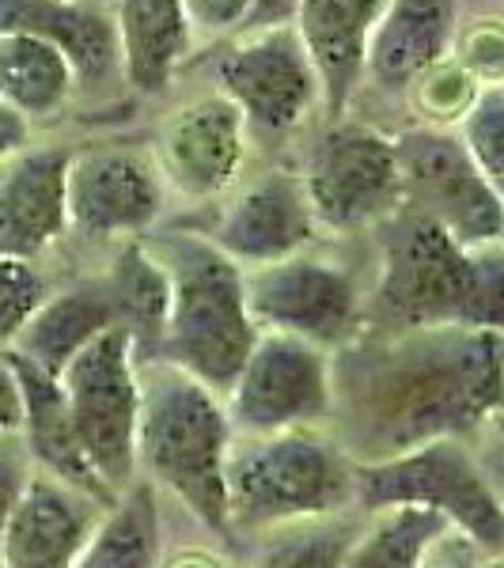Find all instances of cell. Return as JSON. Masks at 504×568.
<instances>
[{"label": "cell", "instance_id": "1", "mask_svg": "<svg viewBox=\"0 0 504 568\" xmlns=\"http://www.w3.org/2000/svg\"><path fill=\"white\" fill-rule=\"evenodd\" d=\"M334 353V414L353 463L395 459L433 439H463L504 409V334L474 326L395 329Z\"/></svg>", "mask_w": 504, "mask_h": 568}, {"label": "cell", "instance_id": "2", "mask_svg": "<svg viewBox=\"0 0 504 568\" xmlns=\"http://www.w3.org/2000/svg\"><path fill=\"white\" fill-rule=\"evenodd\" d=\"M235 433L224 398L160 356H141L137 478L152 481L216 538H232L228 519V455Z\"/></svg>", "mask_w": 504, "mask_h": 568}, {"label": "cell", "instance_id": "3", "mask_svg": "<svg viewBox=\"0 0 504 568\" xmlns=\"http://www.w3.org/2000/svg\"><path fill=\"white\" fill-rule=\"evenodd\" d=\"M149 246L171 281L168 323L152 356L224 398L259 342V326L246 311L243 270L198 232H168Z\"/></svg>", "mask_w": 504, "mask_h": 568}, {"label": "cell", "instance_id": "4", "mask_svg": "<svg viewBox=\"0 0 504 568\" xmlns=\"http://www.w3.org/2000/svg\"><path fill=\"white\" fill-rule=\"evenodd\" d=\"M356 504L353 459L326 428L235 436L228 455L232 530H285L337 519Z\"/></svg>", "mask_w": 504, "mask_h": 568}, {"label": "cell", "instance_id": "5", "mask_svg": "<svg viewBox=\"0 0 504 568\" xmlns=\"http://www.w3.org/2000/svg\"><path fill=\"white\" fill-rule=\"evenodd\" d=\"M380 227L375 300L387 323L395 329L474 326L482 284L478 246L455 243L433 216L410 205H402Z\"/></svg>", "mask_w": 504, "mask_h": 568}, {"label": "cell", "instance_id": "6", "mask_svg": "<svg viewBox=\"0 0 504 568\" xmlns=\"http://www.w3.org/2000/svg\"><path fill=\"white\" fill-rule=\"evenodd\" d=\"M353 489L364 511L414 504L485 554H504V493L463 439H433L395 459L353 463Z\"/></svg>", "mask_w": 504, "mask_h": 568}, {"label": "cell", "instance_id": "7", "mask_svg": "<svg viewBox=\"0 0 504 568\" xmlns=\"http://www.w3.org/2000/svg\"><path fill=\"white\" fill-rule=\"evenodd\" d=\"M91 470L114 497L137 481L141 417V345L130 326H110L58 375Z\"/></svg>", "mask_w": 504, "mask_h": 568}, {"label": "cell", "instance_id": "8", "mask_svg": "<svg viewBox=\"0 0 504 568\" xmlns=\"http://www.w3.org/2000/svg\"><path fill=\"white\" fill-rule=\"evenodd\" d=\"M300 182L319 227L350 235L402 209V163L395 136L361 118H330L300 163Z\"/></svg>", "mask_w": 504, "mask_h": 568}, {"label": "cell", "instance_id": "9", "mask_svg": "<svg viewBox=\"0 0 504 568\" xmlns=\"http://www.w3.org/2000/svg\"><path fill=\"white\" fill-rule=\"evenodd\" d=\"M213 88L243 114L251 141L281 144L323 106V80L296 27L243 31L213 61Z\"/></svg>", "mask_w": 504, "mask_h": 568}, {"label": "cell", "instance_id": "10", "mask_svg": "<svg viewBox=\"0 0 504 568\" xmlns=\"http://www.w3.org/2000/svg\"><path fill=\"white\" fill-rule=\"evenodd\" d=\"M246 311L254 326L292 334L319 349L342 353L361 337L364 288L345 262L319 254L315 246L285 262L243 270Z\"/></svg>", "mask_w": 504, "mask_h": 568}, {"label": "cell", "instance_id": "11", "mask_svg": "<svg viewBox=\"0 0 504 568\" xmlns=\"http://www.w3.org/2000/svg\"><path fill=\"white\" fill-rule=\"evenodd\" d=\"M235 436L326 428L334 417V353L292 334L259 329L251 356L224 394Z\"/></svg>", "mask_w": 504, "mask_h": 568}, {"label": "cell", "instance_id": "12", "mask_svg": "<svg viewBox=\"0 0 504 568\" xmlns=\"http://www.w3.org/2000/svg\"><path fill=\"white\" fill-rule=\"evenodd\" d=\"M168 186L149 149L88 144L69 163V232L84 243H133L160 224Z\"/></svg>", "mask_w": 504, "mask_h": 568}, {"label": "cell", "instance_id": "13", "mask_svg": "<svg viewBox=\"0 0 504 568\" xmlns=\"http://www.w3.org/2000/svg\"><path fill=\"white\" fill-rule=\"evenodd\" d=\"M399 144L402 205L433 216L455 243L490 246L504 240V205L493 186L478 175L455 130L414 125Z\"/></svg>", "mask_w": 504, "mask_h": 568}, {"label": "cell", "instance_id": "14", "mask_svg": "<svg viewBox=\"0 0 504 568\" xmlns=\"http://www.w3.org/2000/svg\"><path fill=\"white\" fill-rule=\"evenodd\" d=\"M149 152L168 194L182 201H220L243 179L251 133L240 110L209 88L160 118Z\"/></svg>", "mask_w": 504, "mask_h": 568}, {"label": "cell", "instance_id": "15", "mask_svg": "<svg viewBox=\"0 0 504 568\" xmlns=\"http://www.w3.org/2000/svg\"><path fill=\"white\" fill-rule=\"evenodd\" d=\"M319 227L304 182L289 168H270L251 179H240L220 197L209 240L240 270L285 262L292 254L319 243Z\"/></svg>", "mask_w": 504, "mask_h": 568}, {"label": "cell", "instance_id": "16", "mask_svg": "<svg viewBox=\"0 0 504 568\" xmlns=\"http://www.w3.org/2000/svg\"><path fill=\"white\" fill-rule=\"evenodd\" d=\"M69 144H31L0 171V254L39 262L69 235Z\"/></svg>", "mask_w": 504, "mask_h": 568}, {"label": "cell", "instance_id": "17", "mask_svg": "<svg viewBox=\"0 0 504 568\" xmlns=\"http://www.w3.org/2000/svg\"><path fill=\"white\" fill-rule=\"evenodd\" d=\"M103 504L84 497L72 485L34 470L20 508L12 511L0 538L4 568H77L91 527L103 516Z\"/></svg>", "mask_w": 504, "mask_h": 568}, {"label": "cell", "instance_id": "18", "mask_svg": "<svg viewBox=\"0 0 504 568\" xmlns=\"http://www.w3.org/2000/svg\"><path fill=\"white\" fill-rule=\"evenodd\" d=\"M387 0H300L292 27L323 80V110L345 118L361 95L364 58Z\"/></svg>", "mask_w": 504, "mask_h": 568}, {"label": "cell", "instance_id": "19", "mask_svg": "<svg viewBox=\"0 0 504 568\" xmlns=\"http://www.w3.org/2000/svg\"><path fill=\"white\" fill-rule=\"evenodd\" d=\"M455 31L460 0H387L364 58V84L383 95L410 91L429 69L452 58Z\"/></svg>", "mask_w": 504, "mask_h": 568}, {"label": "cell", "instance_id": "20", "mask_svg": "<svg viewBox=\"0 0 504 568\" xmlns=\"http://www.w3.org/2000/svg\"><path fill=\"white\" fill-rule=\"evenodd\" d=\"M0 34H34L72 61L84 91L122 84L114 16L91 0H0Z\"/></svg>", "mask_w": 504, "mask_h": 568}, {"label": "cell", "instance_id": "21", "mask_svg": "<svg viewBox=\"0 0 504 568\" xmlns=\"http://www.w3.org/2000/svg\"><path fill=\"white\" fill-rule=\"evenodd\" d=\"M110 16L122 58V84L141 99L163 95L198 45L182 0H114Z\"/></svg>", "mask_w": 504, "mask_h": 568}, {"label": "cell", "instance_id": "22", "mask_svg": "<svg viewBox=\"0 0 504 568\" xmlns=\"http://www.w3.org/2000/svg\"><path fill=\"white\" fill-rule=\"evenodd\" d=\"M16 375H20V390H23V444L31 452L34 466L50 478L72 485L84 497L110 508L118 497L107 489L103 478L91 470L84 447H80L77 425H72L69 402L61 394V383L53 375H46L39 368H31L20 356L8 353Z\"/></svg>", "mask_w": 504, "mask_h": 568}, {"label": "cell", "instance_id": "23", "mask_svg": "<svg viewBox=\"0 0 504 568\" xmlns=\"http://www.w3.org/2000/svg\"><path fill=\"white\" fill-rule=\"evenodd\" d=\"M118 323L122 318H118L107 281H84V284H72V288L50 292L46 304L34 311L31 323L23 326V334L16 337V345L8 353L58 379L72 356Z\"/></svg>", "mask_w": 504, "mask_h": 568}, {"label": "cell", "instance_id": "24", "mask_svg": "<svg viewBox=\"0 0 504 568\" xmlns=\"http://www.w3.org/2000/svg\"><path fill=\"white\" fill-rule=\"evenodd\" d=\"M80 91L77 69L53 42L34 34H0V103L27 122L58 118Z\"/></svg>", "mask_w": 504, "mask_h": 568}, {"label": "cell", "instance_id": "25", "mask_svg": "<svg viewBox=\"0 0 504 568\" xmlns=\"http://www.w3.org/2000/svg\"><path fill=\"white\" fill-rule=\"evenodd\" d=\"M77 568H163L160 493L137 478L91 527Z\"/></svg>", "mask_w": 504, "mask_h": 568}, {"label": "cell", "instance_id": "26", "mask_svg": "<svg viewBox=\"0 0 504 568\" xmlns=\"http://www.w3.org/2000/svg\"><path fill=\"white\" fill-rule=\"evenodd\" d=\"M107 288L114 296L118 318L122 326H130L141 345V356L149 353V342H160L163 323H168L171 307V281L163 262L155 258L149 243H122L114 251V262L107 270ZM155 353V345H152Z\"/></svg>", "mask_w": 504, "mask_h": 568}, {"label": "cell", "instance_id": "27", "mask_svg": "<svg viewBox=\"0 0 504 568\" xmlns=\"http://www.w3.org/2000/svg\"><path fill=\"white\" fill-rule=\"evenodd\" d=\"M447 524L414 504L369 511V524L353 535L342 568H421Z\"/></svg>", "mask_w": 504, "mask_h": 568}, {"label": "cell", "instance_id": "28", "mask_svg": "<svg viewBox=\"0 0 504 568\" xmlns=\"http://www.w3.org/2000/svg\"><path fill=\"white\" fill-rule=\"evenodd\" d=\"M455 136L471 155V163L478 168V175L490 182L493 194L504 205V88L485 84L478 88L474 103L466 106V114L455 125Z\"/></svg>", "mask_w": 504, "mask_h": 568}, {"label": "cell", "instance_id": "29", "mask_svg": "<svg viewBox=\"0 0 504 568\" xmlns=\"http://www.w3.org/2000/svg\"><path fill=\"white\" fill-rule=\"evenodd\" d=\"M46 296H50V281L39 262L0 254V353L12 349L31 315L46 304Z\"/></svg>", "mask_w": 504, "mask_h": 568}, {"label": "cell", "instance_id": "30", "mask_svg": "<svg viewBox=\"0 0 504 568\" xmlns=\"http://www.w3.org/2000/svg\"><path fill=\"white\" fill-rule=\"evenodd\" d=\"M356 527H345L337 519H326L323 530L300 538L296 546H289L278 561H270L265 568H342L345 554H350Z\"/></svg>", "mask_w": 504, "mask_h": 568}, {"label": "cell", "instance_id": "31", "mask_svg": "<svg viewBox=\"0 0 504 568\" xmlns=\"http://www.w3.org/2000/svg\"><path fill=\"white\" fill-rule=\"evenodd\" d=\"M198 42H228L246 31L254 0H182Z\"/></svg>", "mask_w": 504, "mask_h": 568}, {"label": "cell", "instance_id": "32", "mask_svg": "<svg viewBox=\"0 0 504 568\" xmlns=\"http://www.w3.org/2000/svg\"><path fill=\"white\" fill-rule=\"evenodd\" d=\"M34 459L23 444V433L0 436V538H4L8 524H12V511L20 508L27 485L34 478Z\"/></svg>", "mask_w": 504, "mask_h": 568}, {"label": "cell", "instance_id": "33", "mask_svg": "<svg viewBox=\"0 0 504 568\" xmlns=\"http://www.w3.org/2000/svg\"><path fill=\"white\" fill-rule=\"evenodd\" d=\"M23 433V390L8 353H0V436Z\"/></svg>", "mask_w": 504, "mask_h": 568}, {"label": "cell", "instance_id": "34", "mask_svg": "<svg viewBox=\"0 0 504 568\" xmlns=\"http://www.w3.org/2000/svg\"><path fill=\"white\" fill-rule=\"evenodd\" d=\"M31 133H34V125L27 122L23 114H16L12 106L0 103V171H4L20 152L31 149Z\"/></svg>", "mask_w": 504, "mask_h": 568}, {"label": "cell", "instance_id": "35", "mask_svg": "<svg viewBox=\"0 0 504 568\" xmlns=\"http://www.w3.org/2000/svg\"><path fill=\"white\" fill-rule=\"evenodd\" d=\"M300 0H254V12L246 20V31H265V27H285L296 16Z\"/></svg>", "mask_w": 504, "mask_h": 568}, {"label": "cell", "instance_id": "36", "mask_svg": "<svg viewBox=\"0 0 504 568\" xmlns=\"http://www.w3.org/2000/svg\"><path fill=\"white\" fill-rule=\"evenodd\" d=\"M175 568H224V565L213 561V557H194V561H179Z\"/></svg>", "mask_w": 504, "mask_h": 568}, {"label": "cell", "instance_id": "37", "mask_svg": "<svg viewBox=\"0 0 504 568\" xmlns=\"http://www.w3.org/2000/svg\"><path fill=\"white\" fill-rule=\"evenodd\" d=\"M0 568H4V565H0Z\"/></svg>", "mask_w": 504, "mask_h": 568}, {"label": "cell", "instance_id": "38", "mask_svg": "<svg viewBox=\"0 0 504 568\" xmlns=\"http://www.w3.org/2000/svg\"><path fill=\"white\" fill-rule=\"evenodd\" d=\"M501 4H504V0H501Z\"/></svg>", "mask_w": 504, "mask_h": 568}, {"label": "cell", "instance_id": "39", "mask_svg": "<svg viewBox=\"0 0 504 568\" xmlns=\"http://www.w3.org/2000/svg\"><path fill=\"white\" fill-rule=\"evenodd\" d=\"M501 88H504V84H501Z\"/></svg>", "mask_w": 504, "mask_h": 568}, {"label": "cell", "instance_id": "40", "mask_svg": "<svg viewBox=\"0 0 504 568\" xmlns=\"http://www.w3.org/2000/svg\"><path fill=\"white\" fill-rule=\"evenodd\" d=\"M501 243H504V240H501Z\"/></svg>", "mask_w": 504, "mask_h": 568}]
</instances>
